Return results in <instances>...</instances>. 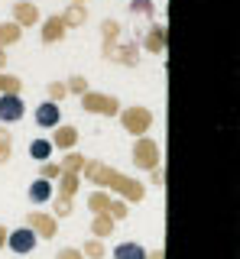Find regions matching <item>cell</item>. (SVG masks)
<instances>
[{
  "label": "cell",
  "instance_id": "cell-24",
  "mask_svg": "<svg viewBox=\"0 0 240 259\" xmlns=\"http://www.w3.org/2000/svg\"><path fill=\"white\" fill-rule=\"evenodd\" d=\"M65 94H68V84H62V81H52V84H49V101L52 104L65 101Z\"/></svg>",
  "mask_w": 240,
  "mask_h": 259
},
{
  "label": "cell",
  "instance_id": "cell-6",
  "mask_svg": "<svg viewBox=\"0 0 240 259\" xmlns=\"http://www.w3.org/2000/svg\"><path fill=\"white\" fill-rule=\"evenodd\" d=\"M133 165L156 172V168H159V146L153 140H146V136H140L137 146H133Z\"/></svg>",
  "mask_w": 240,
  "mask_h": 259
},
{
  "label": "cell",
  "instance_id": "cell-15",
  "mask_svg": "<svg viewBox=\"0 0 240 259\" xmlns=\"http://www.w3.org/2000/svg\"><path fill=\"white\" fill-rule=\"evenodd\" d=\"M114 259H149V253L140 243H120V246H114Z\"/></svg>",
  "mask_w": 240,
  "mask_h": 259
},
{
  "label": "cell",
  "instance_id": "cell-29",
  "mask_svg": "<svg viewBox=\"0 0 240 259\" xmlns=\"http://www.w3.org/2000/svg\"><path fill=\"white\" fill-rule=\"evenodd\" d=\"M55 259H85V253H82V249H62V253H55Z\"/></svg>",
  "mask_w": 240,
  "mask_h": 259
},
{
  "label": "cell",
  "instance_id": "cell-17",
  "mask_svg": "<svg viewBox=\"0 0 240 259\" xmlns=\"http://www.w3.org/2000/svg\"><path fill=\"white\" fill-rule=\"evenodd\" d=\"M62 23L65 26H85L88 23V10H85V4H71L65 13H62Z\"/></svg>",
  "mask_w": 240,
  "mask_h": 259
},
{
  "label": "cell",
  "instance_id": "cell-26",
  "mask_svg": "<svg viewBox=\"0 0 240 259\" xmlns=\"http://www.w3.org/2000/svg\"><path fill=\"white\" fill-rule=\"evenodd\" d=\"M85 256H88V259H101V256H104V243H101V240H88Z\"/></svg>",
  "mask_w": 240,
  "mask_h": 259
},
{
  "label": "cell",
  "instance_id": "cell-8",
  "mask_svg": "<svg viewBox=\"0 0 240 259\" xmlns=\"http://www.w3.org/2000/svg\"><path fill=\"white\" fill-rule=\"evenodd\" d=\"M23 113H26V107H23L20 94H0V120L4 123H17Z\"/></svg>",
  "mask_w": 240,
  "mask_h": 259
},
{
  "label": "cell",
  "instance_id": "cell-1",
  "mask_svg": "<svg viewBox=\"0 0 240 259\" xmlns=\"http://www.w3.org/2000/svg\"><path fill=\"white\" fill-rule=\"evenodd\" d=\"M85 178H88V182H94V185H101V188L120 191L127 201H143V194H146V188H143L140 182H133V178L120 175V172H114V168H107V165H104V162H98V159L85 162Z\"/></svg>",
  "mask_w": 240,
  "mask_h": 259
},
{
  "label": "cell",
  "instance_id": "cell-10",
  "mask_svg": "<svg viewBox=\"0 0 240 259\" xmlns=\"http://www.w3.org/2000/svg\"><path fill=\"white\" fill-rule=\"evenodd\" d=\"M26 227H33V230H36L43 240H52V237H55V217H49V214H39V210H29V217H26Z\"/></svg>",
  "mask_w": 240,
  "mask_h": 259
},
{
  "label": "cell",
  "instance_id": "cell-2",
  "mask_svg": "<svg viewBox=\"0 0 240 259\" xmlns=\"http://www.w3.org/2000/svg\"><path fill=\"white\" fill-rule=\"evenodd\" d=\"M85 156H78V152H68L65 159H62V182H59V194H55V214L59 217H68L71 214V198H75L78 191V175L85 172Z\"/></svg>",
  "mask_w": 240,
  "mask_h": 259
},
{
  "label": "cell",
  "instance_id": "cell-22",
  "mask_svg": "<svg viewBox=\"0 0 240 259\" xmlns=\"http://www.w3.org/2000/svg\"><path fill=\"white\" fill-rule=\"evenodd\" d=\"M23 91V81L17 75H4L0 71V94H20Z\"/></svg>",
  "mask_w": 240,
  "mask_h": 259
},
{
  "label": "cell",
  "instance_id": "cell-16",
  "mask_svg": "<svg viewBox=\"0 0 240 259\" xmlns=\"http://www.w3.org/2000/svg\"><path fill=\"white\" fill-rule=\"evenodd\" d=\"M78 143V130L75 126H62L52 133V146H59V149H71V146Z\"/></svg>",
  "mask_w": 240,
  "mask_h": 259
},
{
  "label": "cell",
  "instance_id": "cell-14",
  "mask_svg": "<svg viewBox=\"0 0 240 259\" xmlns=\"http://www.w3.org/2000/svg\"><path fill=\"white\" fill-rule=\"evenodd\" d=\"M143 46H146V52H163L166 49V26L153 23L149 32H146V39H143Z\"/></svg>",
  "mask_w": 240,
  "mask_h": 259
},
{
  "label": "cell",
  "instance_id": "cell-4",
  "mask_svg": "<svg viewBox=\"0 0 240 259\" xmlns=\"http://www.w3.org/2000/svg\"><path fill=\"white\" fill-rule=\"evenodd\" d=\"M120 123H124L127 133H133V136H143L149 126H153V113H149L146 107H127V110H120Z\"/></svg>",
  "mask_w": 240,
  "mask_h": 259
},
{
  "label": "cell",
  "instance_id": "cell-5",
  "mask_svg": "<svg viewBox=\"0 0 240 259\" xmlns=\"http://www.w3.org/2000/svg\"><path fill=\"white\" fill-rule=\"evenodd\" d=\"M82 107L85 113H101V117H114V113H120V101L110 94H98V91H88L82 94Z\"/></svg>",
  "mask_w": 240,
  "mask_h": 259
},
{
  "label": "cell",
  "instance_id": "cell-12",
  "mask_svg": "<svg viewBox=\"0 0 240 259\" xmlns=\"http://www.w3.org/2000/svg\"><path fill=\"white\" fill-rule=\"evenodd\" d=\"M59 104H52V101H46V104H39L36 107V123L39 126H59Z\"/></svg>",
  "mask_w": 240,
  "mask_h": 259
},
{
  "label": "cell",
  "instance_id": "cell-31",
  "mask_svg": "<svg viewBox=\"0 0 240 259\" xmlns=\"http://www.w3.org/2000/svg\"><path fill=\"white\" fill-rule=\"evenodd\" d=\"M4 65H7V52H4V49H0V68H4Z\"/></svg>",
  "mask_w": 240,
  "mask_h": 259
},
{
  "label": "cell",
  "instance_id": "cell-13",
  "mask_svg": "<svg viewBox=\"0 0 240 259\" xmlns=\"http://www.w3.org/2000/svg\"><path fill=\"white\" fill-rule=\"evenodd\" d=\"M65 23H62V16H49L46 20V26H43V42L46 46H52V42H59L62 36H65Z\"/></svg>",
  "mask_w": 240,
  "mask_h": 259
},
{
  "label": "cell",
  "instance_id": "cell-32",
  "mask_svg": "<svg viewBox=\"0 0 240 259\" xmlns=\"http://www.w3.org/2000/svg\"><path fill=\"white\" fill-rule=\"evenodd\" d=\"M149 259H163V253H149Z\"/></svg>",
  "mask_w": 240,
  "mask_h": 259
},
{
  "label": "cell",
  "instance_id": "cell-3",
  "mask_svg": "<svg viewBox=\"0 0 240 259\" xmlns=\"http://www.w3.org/2000/svg\"><path fill=\"white\" fill-rule=\"evenodd\" d=\"M104 59L107 62H120V65H137V42H127V46H120L117 42V36H120V23L117 20H104Z\"/></svg>",
  "mask_w": 240,
  "mask_h": 259
},
{
  "label": "cell",
  "instance_id": "cell-19",
  "mask_svg": "<svg viewBox=\"0 0 240 259\" xmlns=\"http://www.w3.org/2000/svg\"><path fill=\"white\" fill-rule=\"evenodd\" d=\"M20 36H23V26H17V23H0V49L20 42Z\"/></svg>",
  "mask_w": 240,
  "mask_h": 259
},
{
  "label": "cell",
  "instance_id": "cell-25",
  "mask_svg": "<svg viewBox=\"0 0 240 259\" xmlns=\"http://www.w3.org/2000/svg\"><path fill=\"white\" fill-rule=\"evenodd\" d=\"M68 91H71V94H88V81H85L82 75H71V78H68Z\"/></svg>",
  "mask_w": 240,
  "mask_h": 259
},
{
  "label": "cell",
  "instance_id": "cell-23",
  "mask_svg": "<svg viewBox=\"0 0 240 259\" xmlns=\"http://www.w3.org/2000/svg\"><path fill=\"white\" fill-rule=\"evenodd\" d=\"M13 152V140H10V130H0V165H4L7 159H10Z\"/></svg>",
  "mask_w": 240,
  "mask_h": 259
},
{
  "label": "cell",
  "instance_id": "cell-27",
  "mask_svg": "<svg viewBox=\"0 0 240 259\" xmlns=\"http://www.w3.org/2000/svg\"><path fill=\"white\" fill-rule=\"evenodd\" d=\"M59 175H62V165H55V162H43L39 178H59Z\"/></svg>",
  "mask_w": 240,
  "mask_h": 259
},
{
  "label": "cell",
  "instance_id": "cell-18",
  "mask_svg": "<svg viewBox=\"0 0 240 259\" xmlns=\"http://www.w3.org/2000/svg\"><path fill=\"white\" fill-rule=\"evenodd\" d=\"M49 194H52L49 178H36V182L29 185V201H33V204H43V201H49Z\"/></svg>",
  "mask_w": 240,
  "mask_h": 259
},
{
  "label": "cell",
  "instance_id": "cell-33",
  "mask_svg": "<svg viewBox=\"0 0 240 259\" xmlns=\"http://www.w3.org/2000/svg\"><path fill=\"white\" fill-rule=\"evenodd\" d=\"M71 4H85V0H71Z\"/></svg>",
  "mask_w": 240,
  "mask_h": 259
},
{
  "label": "cell",
  "instance_id": "cell-9",
  "mask_svg": "<svg viewBox=\"0 0 240 259\" xmlns=\"http://www.w3.org/2000/svg\"><path fill=\"white\" fill-rule=\"evenodd\" d=\"M13 253H29V249L36 246V230L33 227H20V230H10V237H7Z\"/></svg>",
  "mask_w": 240,
  "mask_h": 259
},
{
  "label": "cell",
  "instance_id": "cell-11",
  "mask_svg": "<svg viewBox=\"0 0 240 259\" xmlns=\"http://www.w3.org/2000/svg\"><path fill=\"white\" fill-rule=\"evenodd\" d=\"M13 20H17V26H36V20H39L36 4H26V0L13 4Z\"/></svg>",
  "mask_w": 240,
  "mask_h": 259
},
{
  "label": "cell",
  "instance_id": "cell-28",
  "mask_svg": "<svg viewBox=\"0 0 240 259\" xmlns=\"http://www.w3.org/2000/svg\"><path fill=\"white\" fill-rule=\"evenodd\" d=\"M130 10H133V13H146V16H153V4H149V0H133Z\"/></svg>",
  "mask_w": 240,
  "mask_h": 259
},
{
  "label": "cell",
  "instance_id": "cell-20",
  "mask_svg": "<svg viewBox=\"0 0 240 259\" xmlns=\"http://www.w3.org/2000/svg\"><path fill=\"white\" fill-rule=\"evenodd\" d=\"M91 233L94 237H107V233H114V217L110 214H94V224H91Z\"/></svg>",
  "mask_w": 240,
  "mask_h": 259
},
{
  "label": "cell",
  "instance_id": "cell-30",
  "mask_svg": "<svg viewBox=\"0 0 240 259\" xmlns=\"http://www.w3.org/2000/svg\"><path fill=\"white\" fill-rule=\"evenodd\" d=\"M7 237H10V230H7V227H0V246H7Z\"/></svg>",
  "mask_w": 240,
  "mask_h": 259
},
{
  "label": "cell",
  "instance_id": "cell-7",
  "mask_svg": "<svg viewBox=\"0 0 240 259\" xmlns=\"http://www.w3.org/2000/svg\"><path fill=\"white\" fill-rule=\"evenodd\" d=\"M88 207H91L94 214H110L114 221H124V217H127V204H124V201L107 198L104 191H94L91 198H88Z\"/></svg>",
  "mask_w": 240,
  "mask_h": 259
},
{
  "label": "cell",
  "instance_id": "cell-21",
  "mask_svg": "<svg viewBox=\"0 0 240 259\" xmlns=\"http://www.w3.org/2000/svg\"><path fill=\"white\" fill-rule=\"evenodd\" d=\"M52 152V140H33L29 143V156H33L36 162H46Z\"/></svg>",
  "mask_w": 240,
  "mask_h": 259
}]
</instances>
